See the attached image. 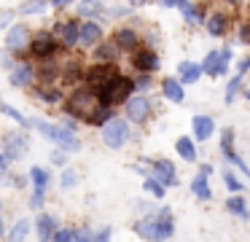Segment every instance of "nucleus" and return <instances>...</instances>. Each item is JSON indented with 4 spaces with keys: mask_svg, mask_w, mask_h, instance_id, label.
Here are the masks:
<instances>
[{
    "mask_svg": "<svg viewBox=\"0 0 250 242\" xmlns=\"http://www.w3.org/2000/svg\"><path fill=\"white\" fill-rule=\"evenodd\" d=\"M132 89H135V81L126 78V75H116L110 84H105L103 89L92 91V94L97 97V102L103 108H113V105H119V102H124V100L129 102Z\"/></svg>",
    "mask_w": 250,
    "mask_h": 242,
    "instance_id": "nucleus-1",
    "label": "nucleus"
},
{
    "mask_svg": "<svg viewBox=\"0 0 250 242\" xmlns=\"http://www.w3.org/2000/svg\"><path fill=\"white\" fill-rule=\"evenodd\" d=\"M35 127H38V132L43 134V137L54 140L57 145H60L62 151H81V140L76 137V132H70V129L65 127H54V124H46L41 121V118H35Z\"/></svg>",
    "mask_w": 250,
    "mask_h": 242,
    "instance_id": "nucleus-2",
    "label": "nucleus"
},
{
    "mask_svg": "<svg viewBox=\"0 0 250 242\" xmlns=\"http://www.w3.org/2000/svg\"><path fill=\"white\" fill-rule=\"evenodd\" d=\"M97 105H100V102H97V97H94L92 91H89V89H78V91H73V94L67 97L65 113H70L73 118H83V121H86Z\"/></svg>",
    "mask_w": 250,
    "mask_h": 242,
    "instance_id": "nucleus-3",
    "label": "nucleus"
},
{
    "mask_svg": "<svg viewBox=\"0 0 250 242\" xmlns=\"http://www.w3.org/2000/svg\"><path fill=\"white\" fill-rule=\"evenodd\" d=\"M126 140H129V124L124 118H110L103 127V143L108 148H121Z\"/></svg>",
    "mask_w": 250,
    "mask_h": 242,
    "instance_id": "nucleus-4",
    "label": "nucleus"
},
{
    "mask_svg": "<svg viewBox=\"0 0 250 242\" xmlns=\"http://www.w3.org/2000/svg\"><path fill=\"white\" fill-rule=\"evenodd\" d=\"M57 48H60V41H57L54 32H49V30H38L33 35V41H30V54H33V57H38V59L54 57Z\"/></svg>",
    "mask_w": 250,
    "mask_h": 242,
    "instance_id": "nucleus-5",
    "label": "nucleus"
},
{
    "mask_svg": "<svg viewBox=\"0 0 250 242\" xmlns=\"http://www.w3.org/2000/svg\"><path fill=\"white\" fill-rule=\"evenodd\" d=\"M116 75H119V70H116L113 62L110 65H92V67L83 73V81L89 84V91H97V89H103L105 84H110Z\"/></svg>",
    "mask_w": 250,
    "mask_h": 242,
    "instance_id": "nucleus-6",
    "label": "nucleus"
},
{
    "mask_svg": "<svg viewBox=\"0 0 250 242\" xmlns=\"http://www.w3.org/2000/svg\"><path fill=\"white\" fill-rule=\"evenodd\" d=\"M126 118H129L132 124H146L148 118H151V102H148L146 97H132V100L126 102Z\"/></svg>",
    "mask_w": 250,
    "mask_h": 242,
    "instance_id": "nucleus-7",
    "label": "nucleus"
},
{
    "mask_svg": "<svg viewBox=\"0 0 250 242\" xmlns=\"http://www.w3.org/2000/svg\"><path fill=\"white\" fill-rule=\"evenodd\" d=\"M78 35H81V24H78V22H60V24L54 27V38L67 48L78 43Z\"/></svg>",
    "mask_w": 250,
    "mask_h": 242,
    "instance_id": "nucleus-8",
    "label": "nucleus"
},
{
    "mask_svg": "<svg viewBox=\"0 0 250 242\" xmlns=\"http://www.w3.org/2000/svg\"><path fill=\"white\" fill-rule=\"evenodd\" d=\"M113 46L119 48V51H137V46H140V35H137L132 27H121V30L113 32Z\"/></svg>",
    "mask_w": 250,
    "mask_h": 242,
    "instance_id": "nucleus-9",
    "label": "nucleus"
},
{
    "mask_svg": "<svg viewBox=\"0 0 250 242\" xmlns=\"http://www.w3.org/2000/svg\"><path fill=\"white\" fill-rule=\"evenodd\" d=\"M132 65H135V70H140L143 75L153 73V70L159 67V57L156 51H151V48H137L135 57H132Z\"/></svg>",
    "mask_w": 250,
    "mask_h": 242,
    "instance_id": "nucleus-10",
    "label": "nucleus"
},
{
    "mask_svg": "<svg viewBox=\"0 0 250 242\" xmlns=\"http://www.w3.org/2000/svg\"><path fill=\"white\" fill-rule=\"evenodd\" d=\"M153 180L162 183V186H175L178 175H175V164L167 159H156L153 161Z\"/></svg>",
    "mask_w": 250,
    "mask_h": 242,
    "instance_id": "nucleus-11",
    "label": "nucleus"
},
{
    "mask_svg": "<svg viewBox=\"0 0 250 242\" xmlns=\"http://www.w3.org/2000/svg\"><path fill=\"white\" fill-rule=\"evenodd\" d=\"M210 172H212V167H210V164H205V167L199 170V175L194 177V183H191V191H194V197H196V199H210V197H212L210 183H207Z\"/></svg>",
    "mask_w": 250,
    "mask_h": 242,
    "instance_id": "nucleus-12",
    "label": "nucleus"
},
{
    "mask_svg": "<svg viewBox=\"0 0 250 242\" xmlns=\"http://www.w3.org/2000/svg\"><path fill=\"white\" fill-rule=\"evenodd\" d=\"M103 41V27L97 24V22L86 19L81 24V35H78V43H83V46H97V43Z\"/></svg>",
    "mask_w": 250,
    "mask_h": 242,
    "instance_id": "nucleus-13",
    "label": "nucleus"
},
{
    "mask_svg": "<svg viewBox=\"0 0 250 242\" xmlns=\"http://www.w3.org/2000/svg\"><path fill=\"white\" fill-rule=\"evenodd\" d=\"M35 81V67L30 62H19V65H14V70H11V84L14 86H30Z\"/></svg>",
    "mask_w": 250,
    "mask_h": 242,
    "instance_id": "nucleus-14",
    "label": "nucleus"
},
{
    "mask_svg": "<svg viewBox=\"0 0 250 242\" xmlns=\"http://www.w3.org/2000/svg\"><path fill=\"white\" fill-rule=\"evenodd\" d=\"M35 226H38L41 242H54V234H57V218H54V215H46V213L38 215Z\"/></svg>",
    "mask_w": 250,
    "mask_h": 242,
    "instance_id": "nucleus-15",
    "label": "nucleus"
},
{
    "mask_svg": "<svg viewBox=\"0 0 250 242\" xmlns=\"http://www.w3.org/2000/svg\"><path fill=\"white\" fill-rule=\"evenodd\" d=\"M27 38H30V30H27L24 24H17V27H11V30H8V35H6V46L11 48V51H19V48H24Z\"/></svg>",
    "mask_w": 250,
    "mask_h": 242,
    "instance_id": "nucleus-16",
    "label": "nucleus"
},
{
    "mask_svg": "<svg viewBox=\"0 0 250 242\" xmlns=\"http://www.w3.org/2000/svg\"><path fill=\"white\" fill-rule=\"evenodd\" d=\"M6 161H11V159H19V156L27 151V140L22 137V134H8V140H6Z\"/></svg>",
    "mask_w": 250,
    "mask_h": 242,
    "instance_id": "nucleus-17",
    "label": "nucleus"
},
{
    "mask_svg": "<svg viewBox=\"0 0 250 242\" xmlns=\"http://www.w3.org/2000/svg\"><path fill=\"white\" fill-rule=\"evenodd\" d=\"M205 24H207V32H210V35H226L229 32V16L226 14H210L205 19Z\"/></svg>",
    "mask_w": 250,
    "mask_h": 242,
    "instance_id": "nucleus-18",
    "label": "nucleus"
},
{
    "mask_svg": "<svg viewBox=\"0 0 250 242\" xmlns=\"http://www.w3.org/2000/svg\"><path fill=\"white\" fill-rule=\"evenodd\" d=\"M212 132H215V121H212L210 116H194V134H196V140H207Z\"/></svg>",
    "mask_w": 250,
    "mask_h": 242,
    "instance_id": "nucleus-19",
    "label": "nucleus"
},
{
    "mask_svg": "<svg viewBox=\"0 0 250 242\" xmlns=\"http://www.w3.org/2000/svg\"><path fill=\"white\" fill-rule=\"evenodd\" d=\"M162 91H164V97H167V100H172V102H183V97H186L180 81H175V78H164L162 81Z\"/></svg>",
    "mask_w": 250,
    "mask_h": 242,
    "instance_id": "nucleus-20",
    "label": "nucleus"
},
{
    "mask_svg": "<svg viewBox=\"0 0 250 242\" xmlns=\"http://www.w3.org/2000/svg\"><path fill=\"white\" fill-rule=\"evenodd\" d=\"M135 231H137L140 237H146V240H151V242H159V226H156V218L137 220V223H135Z\"/></svg>",
    "mask_w": 250,
    "mask_h": 242,
    "instance_id": "nucleus-21",
    "label": "nucleus"
},
{
    "mask_svg": "<svg viewBox=\"0 0 250 242\" xmlns=\"http://www.w3.org/2000/svg\"><path fill=\"white\" fill-rule=\"evenodd\" d=\"M110 118H116V116H113V108H103V105H97V108L92 110V116L86 118V121L92 124V127H105V124H108Z\"/></svg>",
    "mask_w": 250,
    "mask_h": 242,
    "instance_id": "nucleus-22",
    "label": "nucleus"
},
{
    "mask_svg": "<svg viewBox=\"0 0 250 242\" xmlns=\"http://www.w3.org/2000/svg\"><path fill=\"white\" fill-rule=\"evenodd\" d=\"M116 51H119V48H116L113 43H100V46L94 48V59H97V65H110L116 57Z\"/></svg>",
    "mask_w": 250,
    "mask_h": 242,
    "instance_id": "nucleus-23",
    "label": "nucleus"
},
{
    "mask_svg": "<svg viewBox=\"0 0 250 242\" xmlns=\"http://www.w3.org/2000/svg\"><path fill=\"white\" fill-rule=\"evenodd\" d=\"M199 75H202V67H196L194 62H183L180 65V86L183 84H196V81H199Z\"/></svg>",
    "mask_w": 250,
    "mask_h": 242,
    "instance_id": "nucleus-24",
    "label": "nucleus"
},
{
    "mask_svg": "<svg viewBox=\"0 0 250 242\" xmlns=\"http://www.w3.org/2000/svg\"><path fill=\"white\" fill-rule=\"evenodd\" d=\"M178 8L183 11L186 22H191V24H199V22H205V16H202V8L194 3H178Z\"/></svg>",
    "mask_w": 250,
    "mask_h": 242,
    "instance_id": "nucleus-25",
    "label": "nucleus"
},
{
    "mask_svg": "<svg viewBox=\"0 0 250 242\" xmlns=\"http://www.w3.org/2000/svg\"><path fill=\"white\" fill-rule=\"evenodd\" d=\"M175 148H178V154L183 156L186 161H196V148H194V143H191V137H178Z\"/></svg>",
    "mask_w": 250,
    "mask_h": 242,
    "instance_id": "nucleus-26",
    "label": "nucleus"
},
{
    "mask_svg": "<svg viewBox=\"0 0 250 242\" xmlns=\"http://www.w3.org/2000/svg\"><path fill=\"white\" fill-rule=\"evenodd\" d=\"M226 210L229 213H234V215H239V218H248V204H245V199L242 197H229L226 199Z\"/></svg>",
    "mask_w": 250,
    "mask_h": 242,
    "instance_id": "nucleus-27",
    "label": "nucleus"
},
{
    "mask_svg": "<svg viewBox=\"0 0 250 242\" xmlns=\"http://www.w3.org/2000/svg\"><path fill=\"white\" fill-rule=\"evenodd\" d=\"M30 234V220H17V226L11 229V234H8V242H24Z\"/></svg>",
    "mask_w": 250,
    "mask_h": 242,
    "instance_id": "nucleus-28",
    "label": "nucleus"
},
{
    "mask_svg": "<svg viewBox=\"0 0 250 242\" xmlns=\"http://www.w3.org/2000/svg\"><path fill=\"white\" fill-rule=\"evenodd\" d=\"M30 177H33V183H35V191H46V188H49V172H46L43 167H33V170H30Z\"/></svg>",
    "mask_w": 250,
    "mask_h": 242,
    "instance_id": "nucleus-29",
    "label": "nucleus"
},
{
    "mask_svg": "<svg viewBox=\"0 0 250 242\" xmlns=\"http://www.w3.org/2000/svg\"><path fill=\"white\" fill-rule=\"evenodd\" d=\"M81 75H83V73H81V65H78L76 59H73V62L67 65L65 70H62V81H65V84H70V86L78 84V81H81Z\"/></svg>",
    "mask_w": 250,
    "mask_h": 242,
    "instance_id": "nucleus-30",
    "label": "nucleus"
},
{
    "mask_svg": "<svg viewBox=\"0 0 250 242\" xmlns=\"http://www.w3.org/2000/svg\"><path fill=\"white\" fill-rule=\"evenodd\" d=\"M35 73L41 75V81H43V84H54V78H57V73H60V67H57L54 62H43V65H41V70H35Z\"/></svg>",
    "mask_w": 250,
    "mask_h": 242,
    "instance_id": "nucleus-31",
    "label": "nucleus"
},
{
    "mask_svg": "<svg viewBox=\"0 0 250 242\" xmlns=\"http://www.w3.org/2000/svg\"><path fill=\"white\" fill-rule=\"evenodd\" d=\"M218 62H221V51H210L205 57V65H202V73H207V75H215V70H218Z\"/></svg>",
    "mask_w": 250,
    "mask_h": 242,
    "instance_id": "nucleus-32",
    "label": "nucleus"
},
{
    "mask_svg": "<svg viewBox=\"0 0 250 242\" xmlns=\"http://www.w3.org/2000/svg\"><path fill=\"white\" fill-rule=\"evenodd\" d=\"M0 113H6V116H11L14 121H17V124H22V127H27V124H30L27 118H24L22 113L17 110V108H11V105H8V102H3V100H0Z\"/></svg>",
    "mask_w": 250,
    "mask_h": 242,
    "instance_id": "nucleus-33",
    "label": "nucleus"
},
{
    "mask_svg": "<svg viewBox=\"0 0 250 242\" xmlns=\"http://www.w3.org/2000/svg\"><path fill=\"white\" fill-rule=\"evenodd\" d=\"M239 86H242V78H239V75L229 81V89H226V105H231V102H234V97H237Z\"/></svg>",
    "mask_w": 250,
    "mask_h": 242,
    "instance_id": "nucleus-34",
    "label": "nucleus"
},
{
    "mask_svg": "<svg viewBox=\"0 0 250 242\" xmlns=\"http://www.w3.org/2000/svg\"><path fill=\"white\" fill-rule=\"evenodd\" d=\"M38 97L43 102H60L62 100V91L60 89H38Z\"/></svg>",
    "mask_w": 250,
    "mask_h": 242,
    "instance_id": "nucleus-35",
    "label": "nucleus"
},
{
    "mask_svg": "<svg viewBox=\"0 0 250 242\" xmlns=\"http://www.w3.org/2000/svg\"><path fill=\"white\" fill-rule=\"evenodd\" d=\"M229 62H231V48H223V51H221V62H218V70H215V75H226V70H229Z\"/></svg>",
    "mask_w": 250,
    "mask_h": 242,
    "instance_id": "nucleus-36",
    "label": "nucleus"
},
{
    "mask_svg": "<svg viewBox=\"0 0 250 242\" xmlns=\"http://www.w3.org/2000/svg\"><path fill=\"white\" fill-rule=\"evenodd\" d=\"M146 191H151L156 199H162V197H164V186H162V183H156L153 177H146Z\"/></svg>",
    "mask_w": 250,
    "mask_h": 242,
    "instance_id": "nucleus-37",
    "label": "nucleus"
},
{
    "mask_svg": "<svg viewBox=\"0 0 250 242\" xmlns=\"http://www.w3.org/2000/svg\"><path fill=\"white\" fill-rule=\"evenodd\" d=\"M78 11H81V16H92L103 11V3H78Z\"/></svg>",
    "mask_w": 250,
    "mask_h": 242,
    "instance_id": "nucleus-38",
    "label": "nucleus"
},
{
    "mask_svg": "<svg viewBox=\"0 0 250 242\" xmlns=\"http://www.w3.org/2000/svg\"><path fill=\"white\" fill-rule=\"evenodd\" d=\"M223 183H226V186L231 188V191H242V183H239L237 177H234V172H231V170L223 172Z\"/></svg>",
    "mask_w": 250,
    "mask_h": 242,
    "instance_id": "nucleus-39",
    "label": "nucleus"
},
{
    "mask_svg": "<svg viewBox=\"0 0 250 242\" xmlns=\"http://www.w3.org/2000/svg\"><path fill=\"white\" fill-rule=\"evenodd\" d=\"M54 242H76V231H67V229L57 231V234H54Z\"/></svg>",
    "mask_w": 250,
    "mask_h": 242,
    "instance_id": "nucleus-40",
    "label": "nucleus"
},
{
    "mask_svg": "<svg viewBox=\"0 0 250 242\" xmlns=\"http://www.w3.org/2000/svg\"><path fill=\"white\" fill-rule=\"evenodd\" d=\"M22 11L24 14H38V11H46V3H24Z\"/></svg>",
    "mask_w": 250,
    "mask_h": 242,
    "instance_id": "nucleus-41",
    "label": "nucleus"
},
{
    "mask_svg": "<svg viewBox=\"0 0 250 242\" xmlns=\"http://www.w3.org/2000/svg\"><path fill=\"white\" fill-rule=\"evenodd\" d=\"M76 180H78V177H76V172H70V170H65V175H62V186H76Z\"/></svg>",
    "mask_w": 250,
    "mask_h": 242,
    "instance_id": "nucleus-42",
    "label": "nucleus"
},
{
    "mask_svg": "<svg viewBox=\"0 0 250 242\" xmlns=\"http://www.w3.org/2000/svg\"><path fill=\"white\" fill-rule=\"evenodd\" d=\"M148 86H151V78H148V75H140V78L135 81V89H140V91H146Z\"/></svg>",
    "mask_w": 250,
    "mask_h": 242,
    "instance_id": "nucleus-43",
    "label": "nucleus"
},
{
    "mask_svg": "<svg viewBox=\"0 0 250 242\" xmlns=\"http://www.w3.org/2000/svg\"><path fill=\"white\" fill-rule=\"evenodd\" d=\"M239 43H250V24H245L239 30Z\"/></svg>",
    "mask_w": 250,
    "mask_h": 242,
    "instance_id": "nucleus-44",
    "label": "nucleus"
},
{
    "mask_svg": "<svg viewBox=\"0 0 250 242\" xmlns=\"http://www.w3.org/2000/svg\"><path fill=\"white\" fill-rule=\"evenodd\" d=\"M94 242H110V229H103L97 237H94Z\"/></svg>",
    "mask_w": 250,
    "mask_h": 242,
    "instance_id": "nucleus-45",
    "label": "nucleus"
},
{
    "mask_svg": "<svg viewBox=\"0 0 250 242\" xmlns=\"http://www.w3.org/2000/svg\"><path fill=\"white\" fill-rule=\"evenodd\" d=\"M43 194H46V191H35V197H33V207H35V210L43 204Z\"/></svg>",
    "mask_w": 250,
    "mask_h": 242,
    "instance_id": "nucleus-46",
    "label": "nucleus"
},
{
    "mask_svg": "<svg viewBox=\"0 0 250 242\" xmlns=\"http://www.w3.org/2000/svg\"><path fill=\"white\" fill-rule=\"evenodd\" d=\"M250 70V57L248 59H242V62H239V73H248Z\"/></svg>",
    "mask_w": 250,
    "mask_h": 242,
    "instance_id": "nucleus-47",
    "label": "nucleus"
},
{
    "mask_svg": "<svg viewBox=\"0 0 250 242\" xmlns=\"http://www.w3.org/2000/svg\"><path fill=\"white\" fill-rule=\"evenodd\" d=\"M51 8L62 11V8H67V3H65V0H57V3H51Z\"/></svg>",
    "mask_w": 250,
    "mask_h": 242,
    "instance_id": "nucleus-48",
    "label": "nucleus"
},
{
    "mask_svg": "<svg viewBox=\"0 0 250 242\" xmlns=\"http://www.w3.org/2000/svg\"><path fill=\"white\" fill-rule=\"evenodd\" d=\"M51 159H54L57 164H62V161H65V156H62V154H51Z\"/></svg>",
    "mask_w": 250,
    "mask_h": 242,
    "instance_id": "nucleus-49",
    "label": "nucleus"
},
{
    "mask_svg": "<svg viewBox=\"0 0 250 242\" xmlns=\"http://www.w3.org/2000/svg\"><path fill=\"white\" fill-rule=\"evenodd\" d=\"M3 234H6V229H3V218H0V240H3Z\"/></svg>",
    "mask_w": 250,
    "mask_h": 242,
    "instance_id": "nucleus-50",
    "label": "nucleus"
},
{
    "mask_svg": "<svg viewBox=\"0 0 250 242\" xmlns=\"http://www.w3.org/2000/svg\"><path fill=\"white\" fill-rule=\"evenodd\" d=\"M248 100H250V89H248Z\"/></svg>",
    "mask_w": 250,
    "mask_h": 242,
    "instance_id": "nucleus-51",
    "label": "nucleus"
}]
</instances>
